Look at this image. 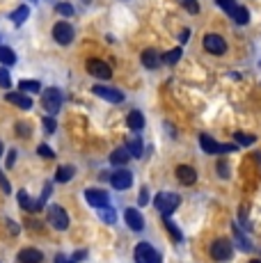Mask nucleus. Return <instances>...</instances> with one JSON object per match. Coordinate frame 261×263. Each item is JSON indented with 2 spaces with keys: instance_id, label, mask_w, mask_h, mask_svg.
<instances>
[{
  "instance_id": "ddd939ff",
  "label": "nucleus",
  "mask_w": 261,
  "mask_h": 263,
  "mask_svg": "<svg viewBox=\"0 0 261 263\" xmlns=\"http://www.w3.org/2000/svg\"><path fill=\"white\" fill-rule=\"evenodd\" d=\"M124 220H126V224L133 231H142V229H145V220H142V215H140V210H138V208H126V210H124Z\"/></svg>"
},
{
  "instance_id": "393cba45",
  "label": "nucleus",
  "mask_w": 261,
  "mask_h": 263,
  "mask_svg": "<svg viewBox=\"0 0 261 263\" xmlns=\"http://www.w3.org/2000/svg\"><path fill=\"white\" fill-rule=\"evenodd\" d=\"M30 16V7H26V5H21L16 12H12V16L9 19L16 23V26H21V23H26V19Z\"/></svg>"
},
{
  "instance_id": "58836bf2",
  "label": "nucleus",
  "mask_w": 261,
  "mask_h": 263,
  "mask_svg": "<svg viewBox=\"0 0 261 263\" xmlns=\"http://www.w3.org/2000/svg\"><path fill=\"white\" fill-rule=\"evenodd\" d=\"M0 188H2V192H9L12 190V185H9V181L5 178V174L0 172Z\"/></svg>"
},
{
  "instance_id": "cd10ccee",
  "label": "nucleus",
  "mask_w": 261,
  "mask_h": 263,
  "mask_svg": "<svg viewBox=\"0 0 261 263\" xmlns=\"http://www.w3.org/2000/svg\"><path fill=\"white\" fill-rule=\"evenodd\" d=\"M234 140L238 142V145H243V146H250L252 142H257L255 135H248V133H234Z\"/></svg>"
},
{
  "instance_id": "423d86ee",
  "label": "nucleus",
  "mask_w": 261,
  "mask_h": 263,
  "mask_svg": "<svg viewBox=\"0 0 261 263\" xmlns=\"http://www.w3.org/2000/svg\"><path fill=\"white\" fill-rule=\"evenodd\" d=\"M232 252H234V247H232V243H229L227 238H218V240H213V245H211V257H213L215 261H227V259H232Z\"/></svg>"
},
{
  "instance_id": "c756f323",
  "label": "nucleus",
  "mask_w": 261,
  "mask_h": 263,
  "mask_svg": "<svg viewBox=\"0 0 261 263\" xmlns=\"http://www.w3.org/2000/svg\"><path fill=\"white\" fill-rule=\"evenodd\" d=\"M215 2H218V5H220L222 9L229 14V16H234V12L238 9V5H236L234 0H215Z\"/></svg>"
},
{
  "instance_id": "ea45409f",
  "label": "nucleus",
  "mask_w": 261,
  "mask_h": 263,
  "mask_svg": "<svg viewBox=\"0 0 261 263\" xmlns=\"http://www.w3.org/2000/svg\"><path fill=\"white\" fill-rule=\"evenodd\" d=\"M14 160H16V151L7 153V167H14Z\"/></svg>"
},
{
  "instance_id": "4c0bfd02",
  "label": "nucleus",
  "mask_w": 261,
  "mask_h": 263,
  "mask_svg": "<svg viewBox=\"0 0 261 263\" xmlns=\"http://www.w3.org/2000/svg\"><path fill=\"white\" fill-rule=\"evenodd\" d=\"M138 204H140V206H147V204H149V190H147V188H142V190H140Z\"/></svg>"
},
{
  "instance_id": "412c9836",
  "label": "nucleus",
  "mask_w": 261,
  "mask_h": 263,
  "mask_svg": "<svg viewBox=\"0 0 261 263\" xmlns=\"http://www.w3.org/2000/svg\"><path fill=\"white\" fill-rule=\"evenodd\" d=\"M76 174V167H71V165H64V167H60L58 170V174H55V178L60 181V183H67V181H71Z\"/></svg>"
},
{
  "instance_id": "5701e85b",
  "label": "nucleus",
  "mask_w": 261,
  "mask_h": 263,
  "mask_svg": "<svg viewBox=\"0 0 261 263\" xmlns=\"http://www.w3.org/2000/svg\"><path fill=\"white\" fill-rule=\"evenodd\" d=\"M19 87H21V92H26V94H37L41 89V83L39 80H21Z\"/></svg>"
},
{
  "instance_id": "4be33fe9",
  "label": "nucleus",
  "mask_w": 261,
  "mask_h": 263,
  "mask_svg": "<svg viewBox=\"0 0 261 263\" xmlns=\"http://www.w3.org/2000/svg\"><path fill=\"white\" fill-rule=\"evenodd\" d=\"M16 199H19V204L23 210H28V213H32V210H37V204H32L30 202V195H28L26 190H19V195H16Z\"/></svg>"
},
{
  "instance_id": "9d476101",
  "label": "nucleus",
  "mask_w": 261,
  "mask_h": 263,
  "mask_svg": "<svg viewBox=\"0 0 261 263\" xmlns=\"http://www.w3.org/2000/svg\"><path fill=\"white\" fill-rule=\"evenodd\" d=\"M110 183H113L115 190H128V188L133 185V174H131L128 170L115 172L113 176H110Z\"/></svg>"
},
{
  "instance_id": "dca6fc26",
  "label": "nucleus",
  "mask_w": 261,
  "mask_h": 263,
  "mask_svg": "<svg viewBox=\"0 0 261 263\" xmlns=\"http://www.w3.org/2000/svg\"><path fill=\"white\" fill-rule=\"evenodd\" d=\"M41 259H44V254L37 247H26L19 252V263H41Z\"/></svg>"
},
{
  "instance_id": "473e14b6",
  "label": "nucleus",
  "mask_w": 261,
  "mask_h": 263,
  "mask_svg": "<svg viewBox=\"0 0 261 263\" xmlns=\"http://www.w3.org/2000/svg\"><path fill=\"white\" fill-rule=\"evenodd\" d=\"M55 12L60 14V16H71V14H74V7L69 5V2H60V5H55Z\"/></svg>"
},
{
  "instance_id": "a878e982",
  "label": "nucleus",
  "mask_w": 261,
  "mask_h": 263,
  "mask_svg": "<svg viewBox=\"0 0 261 263\" xmlns=\"http://www.w3.org/2000/svg\"><path fill=\"white\" fill-rule=\"evenodd\" d=\"M232 19H234L236 23H238V26H245V23L250 21V12H248V7H241V5H238V9L234 12V16H232Z\"/></svg>"
},
{
  "instance_id": "7c9ffc66",
  "label": "nucleus",
  "mask_w": 261,
  "mask_h": 263,
  "mask_svg": "<svg viewBox=\"0 0 261 263\" xmlns=\"http://www.w3.org/2000/svg\"><path fill=\"white\" fill-rule=\"evenodd\" d=\"M181 48H172V51L168 53V55H165V58H163V62H165V64H174V62H179L181 59Z\"/></svg>"
},
{
  "instance_id": "2f4dec72",
  "label": "nucleus",
  "mask_w": 261,
  "mask_h": 263,
  "mask_svg": "<svg viewBox=\"0 0 261 263\" xmlns=\"http://www.w3.org/2000/svg\"><path fill=\"white\" fill-rule=\"evenodd\" d=\"M165 227H168V231H170V234H172V238H174V240H181V229H179V227H176V224L172 222V220H170V217H165Z\"/></svg>"
},
{
  "instance_id": "bb28decb",
  "label": "nucleus",
  "mask_w": 261,
  "mask_h": 263,
  "mask_svg": "<svg viewBox=\"0 0 261 263\" xmlns=\"http://www.w3.org/2000/svg\"><path fill=\"white\" fill-rule=\"evenodd\" d=\"M99 215H101V220H103L106 224H115V222H117V213H115L110 206H103Z\"/></svg>"
},
{
  "instance_id": "a211bd4d",
  "label": "nucleus",
  "mask_w": 261,
  "mask_h": 263,
  "mask_svg": "<svg viewBox=\"0 0 261 263\" xmlns=\"http://www.w3.org/2000/svg\"><path fill=\"white\" fill-rule=\"evenodd\" d=\"M7 101H9V103H14V105H19L21 110H30V108H32V99H28L26 94H19V92H9L5 96Z\"/></svg>"
},
{
  "instance_id": "b1692460",
  "label": "nucleus",
  "mask_w": 261,
  "mask_h": 263,
  "mask_svg": "<svg viewBox=\"0 0 261 263\" xmlns=\"http://www.w3.org/2000/svg\"><path fill=\"white\" fill-rule=\"evenodd\" d=\"M126 149L131 151V156H133V158H140V156H142V149H145V146H142V140H140V138H131V140L126 142Z\"/></svg>"
},
{
  "instance_id": "1a4fd4ad",
  "label": "nucleus",
  "mask_w": 261,
  "mask_h": 263,
  "mask_svg": "<svg viewBox=\"0 0 261 263\" xmlns=\"http://www.w3.org/2000/svg\"><path fill=\"white\" fill-rule=\"evenodd\" d=\"M53 37L58 44H62V46H67V44H71L74 41V28L69 26V23H55L53 26Z\"/></svg>"
},
{
  "instance_id": "6ab92c4d",
  "label": "nucleus",
  "mask_w": 261,
  "mask_h": 263,
  "mask_svg": "<svg viewBox=\"0 0 261 263\" xmlns=\"http://www.w3.org/2000/svg\"><path fill=\"white\" fill-rule=\"evenodd\" d=\"M126 124L131 126L133 131H142V128H145V117H142V112L140 110H131L128 112Z\"/></svg>"
},
{
  "instance_id": "aec40b11",
  "label": "nucleus",
  "mask_w": 261,
  "mask_h": 263,
  "mask_svg": "<svg viewBox=\"0 0 261 263\" xmlns=\"http://www.w3.org/2000/svg\"><path fill=\"white\" fill-rule=\"evenodd\" d=\"M14 62H16V53L9 46H0V64L9 66V64H14Z\"/></svg>"
},
{
  "instance_id": "0eeeda50",
  "label": "nucleus",
  "mask_w": 261,
  "mask_h": 263,
  "mask_svg": "<svg viewBox=\"0 0 261 263\" xmlns=\"http://www.w3.org/2000/svg\"><path fill=\"white\" fill-rule=\"evenodd\" d=\"M92 92L99 96V99L108 101V103H121L124 101V94L119 89H115V87H106V85H94Z\"/></svg>"
},
{
  "instance_id": "c03bdc74",
  "label": "nucleus",
  "mask_w": 261,
  "mask_h": 263,
  "mask_svg": "<svg viewBox=\"0 0 261 263\" xmlns=\"http://www.w3.org/2000/svg\"><path fill=\"white\" fill-rule=\"evenodd\" d=\"M19 133H21V135H28V126H26V121H21V124H19Z\"/></svg>"
},
{
  "instance_id": "f03ea898",
  "label": "nucleus",
  "mask_w": 261,
  "mask_h": 263,
  "mask_svg": "<svg viewBox=\"0 0 261 263\" xmlns=\"http://www.w3.org/2000/svg\"><path fill=\"white\" fill-rule=\"evenodd\" d=\"M46 220H48V224H51L53 229H58V231H64V229L69 227V215H67V210L62 208V206H58V204H51V206H48Z\"/></svg>"
},
{
  "instance_id": "de8ad7c7",
  "label": "nucleus",
  "mask_w": 261,
  "mask_h": 263,
  "mask_svg": "<svg viewBox=\"0 0 261 263\" xmlns=\"http://www.w3.org/2000/svg\"><path fill=\"white\" fill-rule=\"evenodd\" d=\"M0 153H2V145H0Z\"/></svg>"
},
{
  "instance_id": "39448f33",
  "label": "nucleus",
  "mask_w": 261,
  "mask_h": 263,
  "mask_svg": "<svg viewBox=\"0 0 261 263\" xmlns=\"http://www.w3.org/2000/svg\"><path fill=\"white\" fill-rule=\"evenodd\" d=\"M200 145L206 153H229V151H234L236 149L234 145H218V142H215L211 135H206V133H202L200 135Z\"/></svg>"
},
{
  "instance_id": "f8f14e48",
  "label": "nucleus",
  "mask_w": 261,
  "mask_h": 263,
  "mask_svg": "<svg viewBox=\"0 0 261 263\" xmlns=\"http://www.w3.org/2000/svg\"><path fill=\"white\" fill-rule=\"evenodd\" d=\"M87 71L92 73V76H96V78H103V80H108L113 76L110 66H108L103 59H87Z\"/></svg>"
},
{
  "instance_id": "9b49d317",
  "label": "nucleus",
  "mask_w": 261,
  "mask_h": 263,
  "mask_svg": "<svg viewBox=\"0 0 261 263\" xmlns=\"http://www.w3.org/2000/svg\"><path fill=\"white\" fill-rule=\"evenodd\" d=\"M85 199L89 206H96V208H103V206H108V202H110V195H108L106 190H96V188H89V190H85Z\"/></svg>"
},
{
  "instance_id": "20e7f679",
  "label": "nucleus",
  "mask_w": 261,
  "mask_h": 263,
  "mask_svg": "<svg viewBox=\"0 0 261 263\" xmlns=\"http://www.w3.org/2000/svg\"><path fill=\"white\" fill-rule=\"evenodd\" d=\"M41 105H44V110H46L48 115H55V112L62 108V94L58 92L55 87H51V89H46L44 96H41Z\"/></svg>"
},
{
  "instance_id": "a19ab883",
  "label": "nucleus",
  "mask_w": 261,
  "mask_h": 263,
  "mask_svg": "<svg viewBox=\"0 0 261 263\" xmlns=\"http://www.w3.org/2000/svg\"><path fill=\"white\" fill-rule=\"evenodd\" d=\"M218 170H220V176H222V178H227V176H229V170H227V165H225V163L218 165Z\"/></svg>"
},
{
  "instance_id": "7ed1b4c3",
  "label": "nucleus",
  "mask_w": 261,
  "mask_h": 263,
  "mask_svg": "<svg viewBox=\"0 0 261 263\" xmlns=\"http://www.w3.org/2000/svg\"><path fill=\"white\" fill-rule=\"evenodd\" d=\"M161 254L151 247L149 243H138L135 245V263H161Z\"/></svg>"
},
{
  "instance_id": "37998d69",
  "label": "nucleus",
  "mask_w": 261,
  "mask_h": 263,
  "mask_svg": "<svg viewBox=\"0 0 261 263\" xmlns=\"http://www.w3.org/2000/svg\"><path fill=\"white\" fill-rule=\"evenodd\" d=\"M55 263H76V261H69L64 254H58V257H55Z\"/></svg>"
},
{
  "instance_id": "72a5a7b5",
  "label": "nucleus",
  "mask_w": 261,
  "mask_h": 263,
  "mask_svg": "<svg viewBox=\"0 0 261 263\" xmlns=\"http://www.w3.org/2000/svg\"><path fill=\"white\" fill-rule=\"evenodd\" d=\"M0 87H12V80H9V71H7L5 66H2V69H0Z\"/></svg>"
},
{
  "instance_id": "79ce46f5",
  "label": "nucleus",
  "mask_w": 261,
  "mask_h": 263,
  "mask_svg": "<svg viewBox=\"0 0 261 263\" xmlns=\"http://www.w3.org/2000/svg\"><path fill=\"white\" fill-rule=\"evenodd\" d=\"M83 259H87V252L85 250H78L74 254V261H83Z\"/></svg>"
},
{
  "instance_id": "c85d7f7f",
  "label": "nucleus",
  "mask_w": 261,
  "mask_h": 263,
  "mask_svg": "<svg viewBox=\"0 0 261 263\" xmlns=\"http://www.w3.org/2000/svg\"><path fill=\"white\" fill-rule=\"evenodd\" d=\"M181 7H186L188 14H200V5H197V0H176Z\"/></svg>"
},
{
  "instance_id": "a18cd8bd",
  "label": "nucleus",
  "mask_w": 261,
  "mask_h": 263,
  "mask_svg": "<svg viewBox=\"0 0 261 263\" xmlns=\"http://www.w3.org/2000/svg\"><path fill=\"white\" fill-rule=\"evenodd\" d=\"M188 37H190V30H183V32H181V41H186Z\"/></svg>"
},
{
  "instance_id": "49530a36",
  "label": "nucleus",
  "mask_w": 261,
  "mask_h": 263,
  "mask_svg": "<svg viewBox=\"0 0 261 263\" xmlns=\"http://www.w3.org/2000/svg\"><path fill=\"white\" fill-rule=\"evenodd\" d=\"M250 263H261V261H250Z\"/></svg>"
},
{
  "instance_id": "f257e3e1",
  "label": "nucleus",
  "mask_w": 261,
  "mask_h": 263,
  "mask_svg": "<svg viewBox=\"0 0 261 263\" xmlns=\"http://www.w3.org/2000/svg\"><path fill=\"white\" fill-rule=\"evenodd\" d=\"M154 204L163 217H170L174 213V208L179 206V197H176L174 192H158L154 199Z\"/></svg>"
},
{
  "instance_id": "2eb2a0df",
  "label": "nucleus",
  "mask_w": 261,
  "mask_h": 263,
  "mask_svg": "<svg viewBox=\"0 0 261 263\" xmlns=\"http://www.w3.org/2000/svg\"><path fill=\"white\" fill-rule=\"evenodd\" d=\"M176 178H179L183 185H193L197 181V172L193 167H188V165H179L176 167Z\"/></svg>"
},
{
  "instance_id": "e433bc0d",
  "label": "nucleus",
  "mask_w": 261,
  "mask_h": 263,
  "mask_svg": "<svg viewBox=\"0 0 261 263\" xmlns=\"http://www.w3.org/2000/svg\"><path fill=\"white\" fill-rule=\"evenodd\" d=\"M234 236H236V240H238V245H241L243 250H250V243L248 240H245V238H243V234L238 229H234Z\"/></svg>"
},
{
  "instance_id": "4468645a",
  "label": "nucleus",
  "mask_w": 261,
  "mask_h": 263,
  "mask_svg": "<svg viewBox=\"0 0 261 263\" xmlns=\"http://www.w3.org/2000/svg\"><path fill=\"white\" fill-rule=\"evenodd\" d=\"M161 62H163V58L158 55L156 48H147V51H142V64H145V69H158Z\"/></svg>"
},
{
  "instance_id": "f3484780",
  "label": "nucleus",
  "mask_w": 261,
  "mask_h": 263,
  "mask_svg": "<svg viewBox=\"0 0 261 263\" xmlns=\"http://www.w3.org/2000/svg\"><path fill=\"white\" fill-rule=\"evenodd\" d=\"M128 160H131V151H128L126 146H119V149H115V151L110 153V163L117 165V167H124Z\"/></svg>"
},
{
  "instance_id": "09e8293b",
  "label": "nucleus",
  "mask_w": 261,
  "mask_h": 263,
  "mask_svg": "<svg viewBox=\"0 0 261 263\" xmlns=\"http://www.w3.org/2000/svg\"><path fill=\"white\" fill-rule=\"evenodd\" d=\"M85 2H89V0H85Z\"/></svg>"
},
{
  "instance_id": "c9c22d12",
  "label": "nucleus",
  "mask_w": 261,
  "mask_h": 263,
  "mask_svg": "<svg viewBox=\"0 0 261 263\" xmlns=\"http://www.w3.org/2000/svg\"><path fill=\"white\" fill-rule=\"evenodd\" d=\"M41 124H44V131H46V133H53L55 128H58V126H55V119H53V117H46L44 121H41Z\"/></svg>"
},
{
  "instance_id": "8fccbe9b",
  "label": "nucleus",
  "mask_w": 261,
  "mask_h": 263,
  "mask_svg": "<svg viewBox=\"0 0 261 263\" xmlns=\"http://www.w3.org/2000/svg\"><path fill=\"white\" fill-rule=\"evenodd\" d=\"M32 2H37V0H32Z\"/></svg>"
},
{
  "instance_id": "f704fd0d",
  "label": "nucleus",
  "mask_w": 261,
  "mask_h": 263,
  "mask_svg": "<svg viewBox=\"0 0 261 263\" xmlns=\"http://www.w3.org/2000/svg\"><path fill=\"white\" fill-rule=\"evenodd\" d=\"M37 153H39V156H44V158H55V151L51 149V146H46V145H41L39 149H37Z\"/></svg>"
},
{
  "instance_id": "6e6552de",
  "label": "nucleus",
  "mask_w": 261,
  "mask_h": 263,
  "mask_svg": "<svg viewBox=\"0 0 261 263\" xmlns=\"http://www.w3.org/2000/svg\"><path fill=\"white\" fill-rule=\"evenodd\" d=\"M204 48L211 55H225L227 53V41L222 39L220 34H206L204 37Z\"/></svg>"
}]
</instances>
